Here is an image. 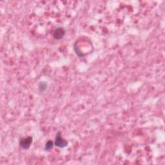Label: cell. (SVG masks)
Here are the masks:
<instances>
[{
	"instance_id": "6da1fadb",
	"label": "cell",
	"mask_w": 165,
	"mask_h": 165,
	"mask_svg": "<svg viewBox=\"0 0 165 165\" xmlns=\"http://www.w3.org/2000/svg\"><path fill=\"white\" fill-rule=\"evenodd\" d=\"M32 142V138L31 137H28L25 139H21L19 142L20 146H21L22 149H29V147L31 145Z\"/></svg>"
},
{
	"instance_id": "7a4b0ae2",
	"label": "cell",
	"mask_w": 165,
	"mask_h": 165,
	"mask_svg": "<svg viewBox=\"0 0 165 165\" xmlns=\"http://www.w3.org/2000/svg\"><path fill=\"white\" fill-rule=\"evenodd\" d=\"M55 144L57 146H59L60 148H63L67 146L68 142L65 139H63L59 134H58V135H57L56 138Z\"/></svg>"
},
{
	"instance_id": "5b68a950",
	"label": "cell",
	"mask_w": 165,
	"mask_h": 165,
	"mask_svg": "<svg viewBox=\"0 0 165 165\" xmlns=\"http://www.w3.org/2000/svg\"><path fill=\"white\" fill-rule=\"evenodd\" d=\"M47 87V84L45 82H41L39 85V88L41 91L45 90Z\"/></svg>"
},
{
	"instance_id": "3957f363",
	"label": "cell",
	"mask_w": 165,
	"mask_h": 165,
	"mask_svg": "<svg viewBox=\"0 0 165 165\" xmlns=\"http://www.w3.org/2000/svg\"><path fill=\"white\" fill-rule=\"evenodd\" d=\"M65 32L63 29L58 28L54 31L53 37L56 39H60L63 38V36H65Z\"/></svg>"
},
{
	"instance_id": "277c9868",
	"label": "cell",
	"mask_w": 165,
	"mask_h": 165,
	"mask_svg": "<svg viewBox=\"0 0 165 165\" xmlns=\"http://www.w3.org/2000/svg\"><path fill=\"white\" fill-rule=\"evenodd\" d=\"M52 147H53V142L51 141H49L45 145V150H50V149H52Z\"/></svg>"
}]
</instances>
